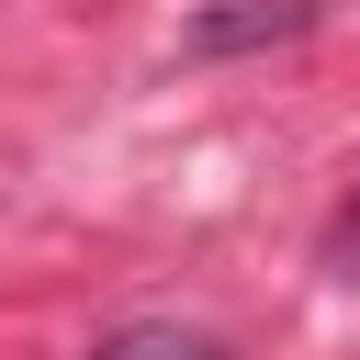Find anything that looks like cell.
<instances>
[{
    "instance_id": "obj_1",
    "label": "cell",
    "mask_w": 360,
    "mask_h": 360,
    "mask_svg": "<svg viewBox=\"0 0 360 360\" xmlns=\"http://www.w3.org/2000/svg\"><path fill=\"white\" fill-rule=\"evenodd\" d=\"M90 360H225V349H214L202 326H112Z\"/></svg>"
}]
</instances>
